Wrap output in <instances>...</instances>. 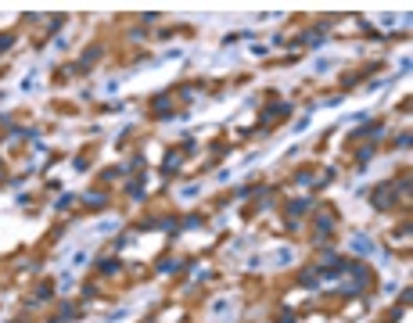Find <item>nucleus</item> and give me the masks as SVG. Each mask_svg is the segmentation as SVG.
<instances>
[{
    "instance_id": "1",
    "label": "nucleus",
    "mask_w": 413,
    "mask_h": 323,
    "mask_svg": "<svg viewBox=\"0 0 413 323\" xmlns=\"http://www.w3.org/2000/svg\"><path fill=\"white\" fill-rule=\"evenodd\" d=\"M291 258H295V252H291V248H277V252L270 255V262H273V266H284V262H291Z\"/></svg>"
},
{
    "instance_id": "2",
    "label": "nucleus",
    "mask_w": 413,
    "mask_h": 323,
    "mask_svg": "<svg viewBox=\"0 0 413 323\" xmlns=\"http://www.w3.org/2000/svg\"><path fill=\"white\" fill-rule=\"evenodd\" d=\"M356 252H363V255H378V244H370V241H363V237H356L352 241Z\"/></svg>"
},
{
    "instance_id": "3",
    "label": "nucleus",
    "mask_w": 413,
    "mask_h": 323,
    "mask_svg": "<svg viewBox=\"0 0 413 323\" xmlns=\"http://www.w3.org/2000/svg\"><path fill=\"white\" fill-rule=\"evenodd\" d=\"M226 309H230V298H219L212 306V316H219V312H226Z\"/></svg>"
}]
</instances>
